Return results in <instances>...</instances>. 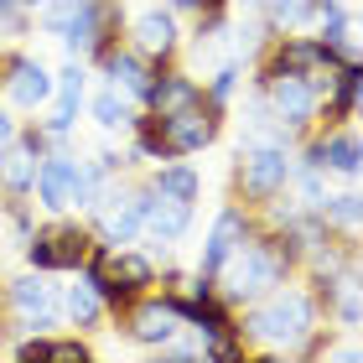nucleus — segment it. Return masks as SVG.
Returning a JSON list of instances; mask_svg holds the SVG:
<instances>
[{
    "label": "nucleus",
    "instance_id": "f257e3e1",
    "mask_svg": "<svg viewBox=\"0 0 363 363\" xmlns=\"http://www.w3.org/2000/svg\"><path fill=\"white\" fill-rule=\"evenodd\" d=\"M244 333L270 353H306L311 337H317V306H311L306 291H280L275 286V291H265V301L250 311Z\"/></svg>",
    "mask_w": 363,
    "mask_h": 363
},
{
    "label": "nucleus",
    "instance_id": "f03ea898",
    "mask_svg": "<svg viewBox=\"0 0 363 363\" xmlns=\"http://www.w3.org/2000/svg\"><path fill=\"white\" fill-rule=\"evenodd\" d=\"M286 270H291V259H286V250H280L275 239H250V234H244L239 250L218 265L213 280L223 286L228 301H255V296L275 291L280 280H286Z\"/></svg>",
    "mask_w": 363,
    "mask_h": 363
},
{
    "label": "nucleus",
    "instance_id": "7ed1b4c3",
    "mask_svg": "<svg viewBox=\"0 0 363 363\" xmlns=\"http://www.w3.org/2000/svg\"><path fill=\"white\" fill-rule=\"evenodd\" d=\"M109 21H114V6L104 0H47V37L68 42V52H104L109 47Z\"/></svg>",
    "mask_w": 363,
    "mask_h": 363
},
{
    "label": "nucleus",
    "instance_id": "20e7f679",
    "mask_svg": "<svg viewBox=\"0 0 363 363\" xmlns=\"http://www.w3.org/2000/svg\"><path fill=\"white\" fill-rule=\"evenodd\" d=\"M156 140H161V156H192V151H203V145L218 140V109L213 104H187V109H172V114H156Z\"/></svg>",
    "mask_w": 363,
    "mask_h": 363
},
{
    "label": "nucleus",
    "instance_id": "39448f33",
    "mask_svg": "<svg viewBox=\"0 0 363 363\" xmlns=\"http://www.w3.org/2000/svg\"><path fill=\"white\" fill-rule=\"evenodd\" d=\"M239 187L255 197V203H270L291 187V156L286 145H270V140H250L239 151Z\"/></svg>",
    "mask_w": 363,
    "mask_h": 363
},
{
    "label": "nucleus",
    "instance_id": "423d86ee",
    "mask_svg": "<svg viewBox=\"0 0 363 363\" xmlns=\"http://www.w3.org/2000/svg\"><path fill=\"white\" fill-rule=\"evenodd\" d=\"M265 109L280 130H306L317 114V84L311 73H270L265 78Z\"/></svg>",
    "mask_w": 363,
    "mask_h": 363
},
{
    "label": "nucleus",
    "instance_id": "0eeeda50",
    "mask_svg": "<svg viewBox=\"0 0 363 363\" xmlns=\"http://www.w3.org/2000/svg\"><path fill=\"white\" fill-rule=\"evenodd\" d=\"M94 218H99V239L109 244V250H120V244H130L140 234V218H145V197L140 192H125V187H109L94 197Z\"/></svg>",
    "mask_w": 363,
    "mask_h": 363
},
{
    "label": "nucleus",
    "instance_id": "6e6552de",
    "mask_svg": "<svg viewBox=\"0 0 363 363\" xmlns=\"http://www.w3.org/2000/svg\"><path fill=\"white\" fill-rule=\"evenodd\" d=\"M26 259L37 270H78L89 259V234L84 228H42L26 239Z\"/></svg>",
    "mask_w": 363,
    "mask_h": 363
},
{
    "label": "nucleus",
    "instance_id": "1a4fd4ad",
    "mask_svg": "<svg viewBox=\"0 0 363 363\" xmlns=\"http://www.w3.org/2000/svg\"><path fill=\"white\" fill-rule=\"evenodd\" d=\"M145 218H140V234H151L156 244H172L187 234V223H192V203H182V197L172 192H156V187H145Z\"/></svg>",
    "mask_w": 363,
    "mask_h": 363
},
{
    "label": "nucleus",
    "instance_id": "9d476101",
    "mask_svg": "<svg viewBox=\"0 0 363 363\" xmlns=\"http://www.w3.org/2000/svg\"><path fill=\"white\" fill-rule=\"evenodd\" d=\"M11 301H16V317H21V327H31V333H47V327H57V317H62L57 291L47 286V280H37V275L16 280V286H11Z\"/></svg>",
    "mask_w": 363,
    "mask_h": 363
},
{
    "label": "nucleus",
    "instance_id": "9b49d317",
    "mask_svg": "<svg viewBox=\"0 0 363 363\" xmlns=\"http://www.w3.org/2000/svg\"><path fill=\"white\" fill-rule=\"evenodd\" d=\"M6 94H11L16 109H37V104L52 99V73L37 57H11L6 62Z\"/></svg>",
    "mask_w": 363,
    "mask_h": 363
},
{
    "label": "nucleus",
    "instance_id": "f8f14e48",
    "mask_svg": "<svg viewBox=\"0 0 363 363\" xmlns=\"http://www.w3.org/2000/svg\"><path fill=\"white\" fill-rule=\"evenodd\" d=\"M37 156H42V130L37 135H16L11 145H0V182L21 197L37 182Z\"/></svg>",
    "mask_w": 363,
    "mask_h": 363
},
{
    "label": "nucleus",
    "instance_id": "ddd939ff",
    "mask_svg": "<svg viewBox=\"0 0 363 363\" xmlns=\"http://www.w3.org/2000/svg\"><path fill=\"white\" fill-rule=\"evenodd\" d=\"M52 94H57V114L42 125V140H62V135L73 130L78 104H84V68H78V62H68V68L52 78Z\"/></svg>",
    "mask_w": 363,
    "mask_h": 363
},
{
    "label": "nucleus",
    "instance_id": "4468645a",
    "mask_svg": "<svg viewBox=\"0 0 363 363\" xmlns=\"http://www.w3.org/2000/svg\"><path fill=\"white\" fill-rule=\"evenodd\" d=\"M99 62H104V73H109V89H120L125 99H145V89H151V78H156L140 52H114V47H104Z\"/></svg>",
    "mask_w": 363,
    "mask_h": 363
},
{
    "label": "nucleus",
    "instance_id": "2eb2a0df",
    "mask_svg": "<svg viewBox=\"0 0 363 363\" xmlns=\"http://www.w3.org/2000/svg\"><path fill=\"white\" fill-rule=\"evenodd\" d=\"M244 234H250V223H244V213H239V208H223L218 218H213V234H208V244H203V275H208V280L218 275V265L239 250V239H244Z\"/></svg>",
    "mask_w": 363,
    "mask_h": 363
},
{
    "label": "nucleus",
    "instance_id": "dca6fc26",
    "mask_svg": "<svg viewBox=\"0 0 363 363\" xmlns=\"http://www.w3.org/2000/svg\"><path fill=\"white\" fill-rule=\"evenodd\" d=\"M135 52L140 57H172L177 52V16L172 11H145L135 16Z\"/></svg>",
    "mask_w": 363,
    "mask_h": 363
},
{
    "label": "nucleus",
    "instance_id": "f3484780",
    "mask_svg": "<svg viewBox=\"0 0 363 363\" xmlns=\"http://www.w3.org/2000/svg\"><path fill=\"white\" fill-rule=\"evenodd\" d=\"M182 327H177V311L167 301H140L135 311H130V337L145 342V348H161L167 337H177Z\"/></svg>",
    "mask_w": 363,
    "mask_h": 363
},
{
    "label": "nucleus",
    "instance_id": "a211bd4d",
    "mask_svg": "<svg viewBox=\"0 0 363 363\" xmlns=\"http://www.w3.org/2000/svg\"><path fill=\"white\" fill-rule=\"evenodd\" d=\"M333 62H342V57H337L322 37H317V42L291 37V42L275 52V68H270V73H317V68H333Z\"/></svg>",
    "mask_w": 363,
    "mask_h": 363
},
{
    "label": "nucleus",
    "instance_id": "6ab92c4d",
    "mask_svg": "<svg viewBox=\"0 0 363 363\" xmlns=\"http://www.w3.org/2000/svg\"><path fill=\"white\" fill-rule=\"evenodd\" d=\"M306 167L311 172H342V177H353L358 172V135H353V130H337V135L317 140L306 151Z\"/></svg>",
    "mask_w": 363,
    "mask_h": 363
},
{
    "label": "nucleus",
    "instance_id": "aec40b11",
    "mask_svg": "<svg viewBox=\"0 0 363 363\" xmlns=\"http://www.w3.org/2000/svg\"><path fill=\"white\" fill-rule=\"evenodd\" d=\"M197 99H203V89H197L187 73H161V78H151V89H145V104H151L156 114L187 109V104H197Z\"/></svg>",
    "mask_w": 363,
    "mask_h": 363
},
{
    "label": "nucleus",
    "instance_id": "412c9836",
    "mask_svg": "<svg viewBox=\"0 0 363 363\" xmlns=\"http://www.w3.org/2000/svg\"><path fill=\"white\" fill-rule=\"evenodd\" d=\"M94 259H99V265H104V275H109V280H120V286H125L130 296H135L140 286H151V280H156V265H151V259H145V255H130V250L109 255V250H99Z\"/></svg>",
    "mask_w": 363,
    "mask_h": 363
},
{
    "label": "nucleus",
    "instance_id": "4be33fe9",
    "mask_svg": "<svg viewBox=\"0 0 363 363\" xmlns=\"http://www.w3.org/2000/svg\"><path fill=\"white\" fill-rule=\"evenodd\" d=\"M62 311H68V322L84 327V333H94V327L104 322V301H99V291L89 286V280L68 286V296H62Z\"/></svg>",
    "mask_w": 363,
    "mask_h": 363
},
{
    "label": "nucleus",
    "instance_id": "5701e85b",
    "mask_svg": "<svg viewBox=\"0 0 363 363\" xmlns=\"http://www.w3.org/2000/svg\"><path fill=\"white\" fill-rule=\"evenodd\" d=\"M156 192H172V197H182V203H197V192H203V182H197V172L192 167H161L156 172V182H151Z\"/></svg>",
    "mask_w": 363,
    "mask_h": 363
},
{
    "label": "nucleus",
    "instance_id": "b1692460",
    "mask_svg": "<svg viewBox=\"0 0 363 363\" xmlns=\"http://www.w3.org/2000/svg\"><path fill=\"white\" fill-rule=\"evenodd\" d=\"M94 120L104 125V130H125V125H135V114H130V104H125L120 89H104V94L94 99Z\"/></svg>",
    "mask_w": 363,
    "mask_h": 363
},
{
    "label": "nucleus",
    "instance_id": "393cba45",
    "mask_svg": "<svg viewBox=\"0 0 363 363\" xmlns=\"http://www.w3.org/2000/svg\"><path fill=\"white\" fill-rule=\"evenodd\" d=\"M358 62H342V73H337V89H333V114L337 120H353V109H358Z\"/></svg>",
    "mask_w": 363,
    "mask_h": 363
},
{
    "label": "nucleus",
    "instance_id": "a878e982",
    "mask_svg": "<svg viewBox=\"0 0 363 363\" xmlns=\"http://www.w3.org/2000/svg\"><path fill=\"white\" fill-rule=\"evenodd\" d=\"M265 6H270V21L275 26H291V31L317 16V0H265Z\"/></svg>",
    "mask_w": 363,
    "mask_h": 363
},
{
    "label": "nucleus",
    "instance_id": "bb28decb",
    "mask_svg": "<svg viewBox=\"0 0 363 363\" xmlns=\"http://www.w3.org/2000/svg\"><path fill=\"white\" fill-rule=\"evenodd\" d=\"M234 84H239V68H234V62H223V68L213 73V84H208V104L223 109L228 99H234Z\"/></svg>",
    "mask_w": 363,
    "mask_h": 363
},
{
    "label": "nucleus",
    "instance_id": "cd10ccee",
    "mask_svg": "<svg viewBox=\"0 0 363 363\" xmlns=\"http://www.w3.org/2000/svg\"><path fill=\"white\" fill-rule=\"evenodd\" d=\"M89 342H78V337H62V342H47V363H89Z\"/></svg>",
    "mask_w": 363,
    "mask_h": 363
},
{
    "label": "nucleus",
    "instance_id": "c85d7f7f",
    "mask_svg": "<svg viewBox=\"0 0 363 363\" xmlns=\"http://www.w3.org/2000/svg\"><path fill=\"white\" fill-rule=\"evenodd\" d=\"M156 353H161V363H192V358H203V348H192V342H172V337L161 342Z\"/></svg>",
    "mask_w": 363,
    "mask_h": 363
},
{
    "label": "nucleus",
    "instance_id": "c756f323",
    "mask_svg": "<svg viewBox=\"0 0 363 363\" xmlns=\"http://www.w3.org/2000/svg\"><path fill=\"white\" fill-rule=\"evenodd\" d=\"M21 26H26L21 21V0H0V31H11V37H16Z\"/></svg>",
    "mask_w": 363,
    "mask_h": 363
},
{
    "label": "nucleus",
    "instance_id": "7c9ffc66",
    "mask_svg": "<svg viewBox=\"0 0 363 363\" xmlns=\"http://www.w3.org/2000/svg\"><path fill=\"white\" fill-rule=\"evenodd\" d=\"M11 140H16V120H11L6 109H0V145H11Z\"/></svg>",
    "mask_w": 363,
    "mask_h": 363
},
{
    "label": "nucleus",
    "instance_id": "2f4dec72",
    "mask_svg": "<svg viewBox=\"0 0 363 363\" xmlns=\"http://www.w3.org/2000/svg\"><path fill=\"white\" fill-rule=\"evenodd\" d=\"M172 6H177V11H203L197 0H172Z\"/></svg>",
    "mask_w": 363,
    "mask_h": 363
},
{
    "label": "nucleus",
    "instance_id": "473e14b6",
    "mask_svg": "<svg viewBox=\"0 0 363 363\" xmlns=\"http://www.w3.org/2000/svg\"><path fill=\"white\" fill-rule=\"evenodd\" d=\"M21 6H31V11H37V6H47V0H21Z\"/></svg>",
    "mask_w": 363,
    "mask_h": 363
},
{
    "label": "nucleus",
    "instance_id": "72a5a7b5",
    "mask_svg": "<svg viewBox=\"0 0 363 363\" xmlns=\"http://www.w3.org/2000/svg\"><path fill=\"white\" fill-rule=\"evenodd\" d=\"M250 6H265V0H250Z\"/></svg>",
    "mask_w": 363,
    "mask_h": 363
}]
</instances>
